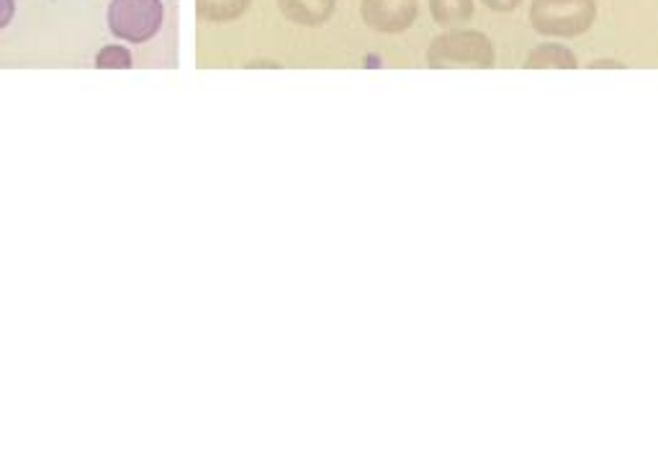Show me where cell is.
<instances>
[{
    "label": "cell",
    "instance_id": "1",
    "mask_svg": "<svg viewBox=\"0 0 658 470\" xmlns=\"http://www.w3.org/2000/svg\"><path fill=\"white\" fill-rule=\"evenodd\" d=\"M494 62V44L483 31H448L427 46V65L435 70H489Z\"/></svg>",
    "mask_w": 658,
    "mask_h": 470
},
{
    "label": "cell",
    "instance_id": "2",
    "mask_svg": "<svg viewBox=\"0 0 658 470\" xmlns=\"http://www.w3.org/2000/svg\"><path fill=\"white\" fill-rule=\"evenodd\" d=\"M597 19V0H533L530 23L537 34L574 39L592 29Z\"/></svg>",
    "mask_w": 658,
    "mask_h": 470
},
{
    "label": "cell",
    "instance_id": "3",
    "mask_svg": "<svg viewBox=\"0 0 658 470\" xmlns=\"http://www.w3.org/2000/svg\"><path fill=\"white\" fill-rule=\"evenodd\" d=\"M163 0H111L108 29L111 34L132 44H145L163 27Z\"/></svg>",
    "mask_w": 658,
    "mask_h": 470
},
{
    "label": "cell",
    "instance_id": "4",
    "mask_svg": "<svg viewBox=\"0 0 658 470\" xmlns=\"http://www.w3.org/2000/svg\"><path fill=\"white\" fill-rule=\"evenodd\" d=\"M361 13L366 27L378 34H401L417 21V0H363Z\"/></svg>",
    "mask_w": 658,
    "mask_h": 470
},
{
    "label": "cell",
    "instance_id": "5",
    "mask_svg": "<svg viewBox=\"0 0 658 470\" xmlns=\"http://www.w3.org/2000/svg\"><path fill=\"white\" fill-rule=\"evenodd\" d=\"M337 0H279L281 13L299 27H320L335 13Z\"/></svg>",
    "mask_w": 658,
    "mask_h": 470
},
{
    "label": "cell",
    "instance_id": "6",
    "mask_svg": "<svg viewBox=\"0 0 658 470\" xmlns=\"http://www.w3.org/2000/svg\"><path fill=\"white\" fill-rule=\"evenodd\" d=\"M525 67L528 70H576L578 60L568 46L545 42V44H537L535 50H530Z\"/></svg>",
    "mask_w": 658,
    "mask_h": 470
},
{
    "label": "cell",
    "instance_id": "7",
    "mask_svg": "<svg viewBox=\"0 0 658 470\" xmlns=\"http://www.w3.org/2000/svg\"><path fill=\"white\" fill-rule=\"evenodd\" d=\"M252 6V0H196V11L201 21L227 23L240 19Z\"/></svg>",
    "mask_w": 658,
    "mask_h": 470
},
{
    "label": "cell",
    "instance_id": "8",
    "mask_svg": "<svg viewBox=\"0 0 658 470\" xmlns=\"http://www.w3.org/2000/svg\"><path fill=\"white\" fill-rule=\"evenodd\" d=\"M430 13L440 27H456L476 13L473 0H430Z\"/></svg>",
    "mask_w": 658,
    "mask_h": 470
},
{
    "label": "cell",
    "instance_id": "9",
    "mask_svg": "<svg viewBox=\"0 0 658 470\" xmlns=\"http://www.w3.org/2000/svg\"><path fill=\"white\" fill-rule=\"evenodd\" d=\"M95 67L98 70H129L132 67V52L126 46L108 44L103 46L95 58Z\"/></svg>",
    "mask_w": 658,
    "mask_h": 470
},
{
    "label": "cell",
    "instance_id": "10",
    "mask_svg": "<svg viewBox=\"0 0 658 470\" xmlns=\"http://www.w3.org/2000/svg\"><path fill=\"white\" fill-rule=\"evenodd\" d=\"M522 3V0H483V6L491 8V11L497 13H506V11H514Z\"/></svg>",
    "mask_w": 658,
    "mask_h": 470
},
{
    "label": "cell",
    "instance_id": "11",
    "mask_svg": "<svg viewBox=\"0 0 658 470\" xmlns=\"http://www.w3.org/2000/svg\"><path fill=\"white\" fill-rule=\"evenodd\" d=\"M13 11H15L13 0H0V29H6L8 23H11Z\"/></svg>",
    "mask_w": 658,
    "mask_h": 470
},
{
    "label": "cell",
    "instance_id": "12",
    "mask_svg": "<svg viewBox=\"0 0 658 470\" xmlns=\"http://www.w3.org/2000/svg\"><path fill=\"white\" fill-rule=\"evenodd\" d=\"M589 67H592V70H605V67L623 70L625 65H623V62H617V60H594V62H589Z\"/></svg>",
    "mask_w": 658,
    "mask_h": 470
}]
</instances>
